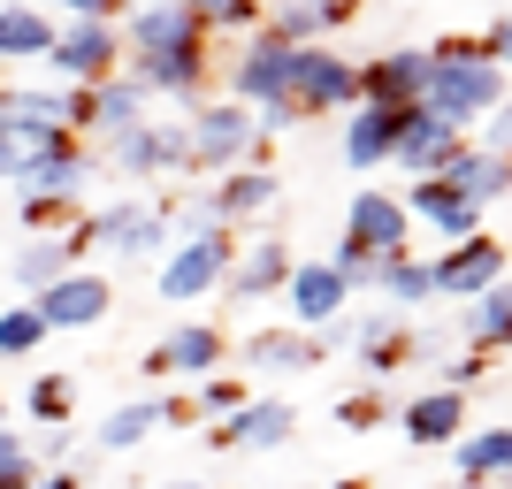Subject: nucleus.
<instances>
[{"label":"nucleus","mask_w":512,"mask_h":489,"mask_svg":"<svg viewBox=\"0 0 512 489\" xmlns=\"http://www.w3.org/2000/svg\"><path fill=\"white\" fill-rule=\"evenodd\" d=\"M421 54H428L421 107L436 115V123H451L459 138H467L482 115H497V107H505V69L482 62V54H474V39H436V46H421Z\"/></svg>","instance_id":"f257e3e1"},{"label":"nucleus","mask_w":512,"mask_h":489,"mask_svg":"<svg viewBox=\"0 0 512 489\" xmlns=\"http://www.w3.org/2000/svg\"><path fill=\"white\" fill-rule=\"evenodd\" d=\"M115 0H69L62 8V23H54V46H46L39 62H46V77L62 92H92V85H107L115 77V62H123V39H115Z\"/></svg>","instance_id":"f03ea898"},{"label":"nucleus","mask_w":512,"mask_h":489,"mask_svg":"<svg viewBox=\"0 0 512 489\" xmlns=\"http://www.w3.org/2000/svg\"><path fill=\"white\" fill-rule=\"evenodd\" d=\"M92 176H100V161H92V146L85 138H62V146L46 153L39 169L31 176H16V207H23V222H31V230L46 237V222H54V230H62L69 214H77V199L92 192Z\"/></svg>","instance_id":"7ed1b4c3"},{"label":"nucleus","mask_w":512,"mask_h":489,"mask_svg":"<svg viewBox=\"0 0 512 489\" xmlns=\"http://www.w3.org/2000/svg\"><path fill=\"white\" fill-rule=\"evenodd\" d=\"M237 260V230H207V237H184V245H169V253L153 260V291L169 298V306H192V298L222 291V276H230Z\"/></svg>","instance_id":"20e7f679"},{"label":"nucleus","mask_w":512,"mask_h":489,"mask_svg":"<svg viewBox=\"0 0 512 489\" xmlns=\"http://www.w3.org/2000/svg\"><path fill=\"white\" fill-rule=\"evenodd\" d=\"M92 161H107L115 176H130V184H153V176H192V138H184V123H138L123 130V138H107Z\"/></svg>","instance_id":"39448f33"},{"label":"nucleus","mask_w":512,"mask_h":489,"mask_svg":"<svg viewBox=\"0 0 512 489\" xmlns=\"http://www.w3.org/2000/svg\"><path fill=\"white\" fill-rule=\"evenodd\" d=\"M291 100V46L260 23V31H245L237 39V62H230V107H245V115H260V107H283Z\"/></svg>","instance_id":"423d86ee"},{"label":"nucleus","mask_w":512,"mask_h":489,"mask_svg":"<svg viewBox=\"0 0 512 489\" xmlns=\"http://www.w3.org/2000/svg\"><path fill=\"white\" fill-rule=\"evenodd\" d=\"M184 138H192V169H207V176H230V169H245L253 161V115L245 107H230V100H199L192 115H184Z\"/></svg>","instance_id":"0eeeda50"},{"label":"nucleus","mask_w":512,"mask_h":489,"mask_svg":"<svg viewBox=\"0 0 512 489\" xmlns=\"http://www.w3.org/2000/svg\"><path fill=\"white\" fill-rule=\"evenodd\" d=\"M344 352L360 360L367 383H383V390H390V383H398V367L428 360V337L413 329L406 314H390V306H383V314H360V321H352V344H344Z\"/></svg>","instance_id":"6e6552de"},{"label":"nucleus","mask_w":512,"mask_h":489,"mask_svg":"<svg viewBox=\"0 0 512 489\" xmlns=\"http://www.w3.org/2000/svg\"><path fill=\"white\" fill-rule=\"evenodd\" d=\"M85 222H92V253H107L115 268L169 253V222H161V207H146V199H115V207L85 214Z\"/></svg>","instance_id":"1a4fd4ad"},{"label":"nucleus","mask_w":512,"mask_h":489,"mask_svg":"<svg viewBox=\"0 0 512 489\" xmlns=\"http://www.w3.org/2000/svg\"><path fill=\"white\" fill-rule=\"evenodd\" d=\"M291 107H299V115L360 107V62H344L337 46H299V54H291Z\"/></svg>","instance_id":"9d476101"},{"label":"nucleus","mask_w":512,"mask_h":489,"mask_svg":"<svg viewBox=\"0 0 512 489\" xmlns=\"http://www.w3.org/2000/svg\"><path fill=\"white\" fill-rule=\"evenodd\" d=\"M222 360H230V337L214 329V321H176L169 337L146 352V375L153 383H207V375H222Z\"/></svg>","instance_id":"9b49d317"},{"label":"nucleus","mask_w":512,"mask_h":489,"mask_svg":"<svg viewBox=\"0 0 512 489\" xmlns=\"http://www.w3.org/2000/svg\"><path fill=\"white\" fill-rule=\"evenodd\" d=\"M291 436H299V405L276 398V390H253L230 421H214L207 444H214V451H283Z\"/></svg>","instance_id":"f8f14e48"},{"label":"nucleus","mask_w":512,"mask_h":489,"mask_svg":"<svg viewBox=\"0 0 512 489\" xmlns=\"http://www.w3.org/2000/svg\"><path fill=\"white\" fill-rule=\"evenodd\" d=\"M31 314H39L46 337H54V329H100V321L115 314V283H107L100 268H69L54 291L31 298Z\"/></svg>","instance_id":"ddd939ff"},{"label":"nucleus","mask_w":512,"mask_h":489,"mask_svg":"<svg viewBox=\"0 0 512 489\" xmlns=\"http://www.w3.org/2000/svg\"><path fill=\"white\" fill-rule=\"evenodd\" d=\"M115 39H123L130 62H146V54H176V46H199V8L192 0H153V8H123L115 23Z\"/></svg>","instance_id":"4468645a"},{"label":"nucleus","mask_w":512,"mask_h":489,"mask_svg":"<svg viewBox=\"0 0 512 489\" xmlns=\"http://www.w3.org/2000/svg\"><path fill=\"white\" fill-rule=\"evenodd\" d=\"M406 230H413V214L398 207V192H375V184H360V192H352V207H344V245H360L367 260L406 253Z\"/></svg>","instance_id":"2eb2a0df"},{"label":"nucleus","mask_w":512,"mask_h":489,"mask_svg":"<svg viewBox=\"0 0 512 489\" xmlns=\"http://www.w3.org/2000/svg\"><path fill=\"white\" fill-rule=\"evenodd\" d=\"M276 298H283V314H291V329H306V337H314V329H329V321L352 306V291L337 283V268H329V260H291V276H283Z\"/></svg>","instance_id":"dca6fc26"},{"label":"nucleus","mask_w":512,"mask_h":489,"mask_svg":"<svg viewBox=\"0 0 512 489\" xmlns=\"http://www.w3.org/2000/svg\"><path fill=\"white\" fill-rule=\"evenodd\" d=\"M428 283H436V291H451L459 298V306H467V298H482V291H497V283H505V237H467V245H451L444 260H428Z\"/></svg>","instance_id":"f3484780"},{"label":"nucleus","mask_w":512,"mask_h":489,"mask_svg":"<svg viewBox=\"0 0 512 489\" xmlns=\"http://www.w3.org/2000/svg\"><path fill=\"white\" fill-rule=\"evenodd\" d=\"M207 77H214L207 39H199V46H176V54H146V62H130V85L146 92V100H176V107H199Z\"/></svg>","instance_id":"a211bd4d"},{"label":"nucleus","mask_w":512,"mask_h":489,"mask_svg":"<svg viewBox=\"0 0 512 489\" xmlns=\"http://www.w3.org/2000/svg\"><path fill=\"white\" fill-rule=\"evenodd\" d=\"M237 360H245V375H260V383H299V375H314L321 352L306 329H291V321H276V329H253V337L237 344Z\"/></svg>","instance_id":"6ab92c4d"},{"label":"nucleus","mask_w":512,"mask_h":489,"mask_svg":"<svg viewBox=\"0 0 512 489\" xmlns=\"http://www.w3.org/2000/svg\"><path fill=\"white\" fill-rule=\"evenodd\" d=\"M421 85H428V54L421 46H390L375 62H360V107H421Z\"/></svg>","instance_id":"aec40b11"},{"label":"nucleus","mask_w":512,"mask_h":489,"mask_svg":"<svg viewBox=\"0 0 512 489\" xmlns=\"http://www.w3.org/2000/svg\"><path fill=\"white\" fill-rule=\"evenodd\" d=\"M459 146H467V138H459L451 123H436L428 107H406V123H398V146H390V161H398V169L421 184V176H444Z\"/></svg>","instance_id":"412c9836"},{"label":"nucleus","mask_w":512,"mask_h":489,"mask_svg":"<svg viewBox=\"0 0 512 489\" xmlns=\"http://www.w3.org/2000/svg\"><path fill=\"white\" fill-rule=\"evenodd\" d=\"M283 276H291V245H283V237H253V245H237L222 291H230L237 306H260V298L283 291Z\"/></svg>","instance_id":"4be33fe9"},{"label":"nucleus","mask_w":512,"mask_h":489,"mask_svg":"<svg viewBox=\"0 0 512 489\" xmlns=\"http://www.w3.org/2000/svg\"><path fill=\"white\" fill-rule=\"evenodd\" d=\"M398 428H406V444H421V451L459 444V436H467V398H451V390H413V398H398Z\"/></svg>","instance_id":"5701e85b"},{"label":"nucleus","mask_w":512,"mask_h":489,"mask_svg":"<svg viewBox=\"0 0 512 489\" xmlns=\"http://www.w3.org/2000/svg\"><path fill=\"white\" fill-rule=\"evenodd\" d=\"M260 23L299 54V46H321L329 31H344V23H360V8H352V0H283V8H268Z\"/></svg>","instance_id":"b1692460"},{"label":"nucleus","mask_w":512,"mask_h":489,"mask_svg":"<svg viewBox=\"0 0 512 489\" xmlns=\"http://www.w3.org/2000/svg\"><path fill=\"white\" fill-rule=\"evenodd\" d=\"M276 169H230V176H214V192H207V214L222 222V230H237V222H253V214L276 207Z\"/></svg>","instance_id":"393cba45"},{"label":"nucleus","mask_w":512,"mask_h":489,"mask_svg":"<svg viewBox=\"0 0 512 489\" xmlns=\"http://www.w3.org/2000/svg\"><path fill=\"white\" fill-rule=\"evenodd\" d=\"M444 184H451L459 199H467V207H497V199L512 192V161H505V153H490V146H474V138H467V146L451 153Z\"/></svg>","instance_id":"a878e982"},{"label":"nucleus","mask_w":512,"mask_h":489,"mask_svg":"<svg viewBox=\"0 0 512 489\" xmlns=\"http://www.w3.org/2000/svg\"><path fill=\"white\" fill-rule=\"evenodd\" d=\"M406 214H421V222H436V230L451 237V245H467V237H482V207H467V199L451 192L444 176H421L406 199H398Z\"/></svg>","instance_id":"bb28decb"},{"label":"nucleus","mask_w":512,"mask_h":489,"mask_svg":"<svg viewBox=\"0 0 512 489\" xmlns=\"http://www.w3.org/2000/svg\"><path fill=\"white\" fill-rule=\"evenodd\" d=\"M146 107H153V100L130 85V77H107V85L85 92V138H100V146H107V138H123V130L146 123Z\"/></svg>","instance_id":"cd10ccee"},{"label":"nucleus","mask_w":512,"mask_h":489,"mask_svg":"<svg viewBox=\"0 0 512 489\" xmlns=\"http://www.w3.org/2000/svg\"><path fill=\"white\" fill-rule=\"evenodd\" d=\"M398 107H352V123H344V169L367 176V169H383L390 146H398Z\"/></svg>","instance_id":"c85d7f7f"},{"label":"nucleus","mask_w":512,"mask_h":489,"mask_svg":"<svg viewBox=\"0 0 512 489\" xmlns=\"http://www.w3.org/2000/svg\"><path fill=\"white\" fill-rule=\"evenodd\" d=\"M451 459H459V482L505 489V467H512V428H505V421H490V428H467V436L451 444Z\"/></svg>","instance_id":"c756f323"},{"label":"nucleus","mask_w":512,"mask_h":489,"mask_svg":"<svg viewBox=\"0 0 512 489\" xmlns=\"http://www.w3.org/2000/svg\"><path fill=\"white\" fill-rule=\"evenodd\" d=\"M459 337H467V352H482V360H497L512 337V291L497 283V291L467 298V314H459Z\"/></svg>","instance_id":"7c9ffc66"},{"label":"nucleus","mask_w":512,"mask_h":489,"mask_svg":"<svg viewBox=\"0 0 512 489\" xmlns=\"http://www.w3.org/2000/svg\"><path fill=\"white\" fill-rule=\"evenodd\" d=\"M69 268H77V260H69L62 230H54V237H31V245H23V253L8 260V276H16V291H31V298H39V291H54V283H62Z\"/></svg>","instance_id":"2f4dec72"},{"label":"nucleus","mask_w":512,"mask_h":489,"mask_svg":"<svg viewBox=\"0 0 512 489\" xmlns=\"http://www.w3.org/2000/svg\"><path fill=\"white\" fill-rule=\"evenodd\" d=\"M69 130H39V123H0V184H16L46 161V153L62 146Z\"/></svg>","instance_id":"473e14b6"},{"label":"nucleus","mask_w":512,"mask_h":489,"mask_svg":"<svg viewBox=\"0 0 512 489\" xmlns=\"http://www.w3.org/2000/svg\"><path fill=\"white\" fill-rule=\"evenodd\" d=\"M375 291L390 298V314H406V306H428V298H436V283H428V260L390 253V260H375Z\"/></svg>","instance_id":"72a5a7b5"},{"label":"nucleus","mask_w":512,"mask_h":489,"mask_svg":"<svg viewBox=\"0 0 512 489\" xmlns=\"http://www.w3.org/2000/svg\"><path fill=\"white\" fill-rule=\"evenodd\" d=\"M46 46H54L46 8H0V62H39Z\"/></svg>","instance_id":"f704fd0d"},{"label":"nucleus","mask_w":512,"mask_h":489,"mask_svg":"<svg viewBox=\"0 0 512 489\" xmlns=\"http://www.w3.org/2000/svg\"><path fill=\"white\" fill-rule=\"evenodd\" d=\"M153 428H161V398H130V405H115V413L92 428V444L100 451H138Z\"/></svg>","instance_id":"c9c22d12"},{"label":"nucleus","mask_w":512,"mask_h":489,"mask_svg":"<svg viewBox=\"0 0 512 489\" xmlns=\"http://www.w3.org/2000/svg\"><path fill=\"white\" fill-rule=\"evenodd\" d=\"M390 413H398V390H383V383H367V390H352V398H337V428H352V436L383 428Z\"/></svg>","instance_id":"e433bc0d"},{"label":"nucleus","mask_w":512,"mask_h":489,"mask_svg":"<svg viewBox=\"0 0 512 489\" xmlns=\"http://www.w3.org/2000/svg\"><path fill=\"white\" fill-rule=\"evenodd\" d=\"M46 344V329H39V314H31V298L23 306H0V360H31Z\"/></svg>","instance_id":"4c0bfd02"},{"label":"nucleus","mask_w":512,"mask_h":489,"mask_svg":"<svg viewBox=\"0 0 512 489\" xmlns=\"http://www.w3.org/2000/svg\"><path fill=\"white\" fill-rule=\"evenodd\" d=\"M245 398H253V383H230V375H207V383L192 390V413H199V421H230V413H237Z\"/></svg>","instance_id":"58836bf2"},{"label":"nucleus","mask_w":512,"mask_h":489,"mask_svg":"<svg viewBox=\"0 0 512 489\" xmlns=\"http://www.w3.org/2000/svg\"><path fill=\"white\" fill-rule=\"evenodd\" d=\"M69 398H77V383H69V375H39V383H31V421H46V428H69Z\"/></svg>","instance_id":"ea45409f"},{"label":"nucleus","mask_w":512,"mask_h":489,"mask_svg":"<svg viewBox=\"0 0 512 489\" xmlns=\"http://www.w3.org/2000/svg\"><path fill=\"white\" fill-rule=\"evenodd\" d=\"M260 0H207L199 8V31H230V39H245V31H260Z\"/></svg>","instance_id":"a19ab883"},{"label":"nucleus","mask_w":512,"mask_h":489,"mask_svg":"<svg viewBox=\"0 0 512 489\" xmlns=\"http://www.w3.org/2000/svg\"><path fill=\"white\" fill-rule=\"evenodd\" d=\"M31 474H39V459H31V444L0 428V489H23V482H31Z\"/></svg>","instance_id":"79ce46f5"},{"label":"nucleus","mask_w":512,"mask_h":489,"mask_svg":"<svg viewBox=\"0 0 512 489\" xmlns=\"http://www.w3.org/2000/svg\"><path fill=\"white\" fill-rule=\"evenodd\" d=\"M490 375H497V360H482V352H459V360L444 367V383H436V390H451V398H467V390H474V383H490Z\"/></svg>","instance_id":"37998d69"},{"label":"nucleus","mask_w":512,"mask_h":489,"mask_svg":"<svg viewBox=\"0 0 512 489\" xmlns=\"http://www.w3.org/2000/svg\"><path fill=\"white\" fill-rule=\"evenodd\" d=\"M329 268H337L344 291H367V283H375V260H367L360 245H337V253H329Z\"/></svg>","instance_id":"c03bdc74"},{"label":"nucleus","mask_w":512,"mask_h":489,"mask_svg":"<svg viewBox=\"0 0 512 489\" xmlns=\"http://www.w3.org/2000/svg\"><path fill=\"white\" fill-rule=\"evenodd\" d=\"M23 489H85V482H77V467H54V474H31Z\"/></svg>","instance_id":"a18cd8bd"},{"label":"nucleus","mask_w":512,"mask_h":489,"mask_svg":"<svg viewBox=\"0 0 512 489\" xmlns=\"http://www.w3.org/2000/svg\"><path fill=\"white\" fill-rule=\"evenodd\" d=\"M161 489H207V482H161Z\"/></svg>","instance_id":"49530a36"},{"label":"nucleus","mask_w":512,"mask_h":489,"mask_svg":"<svg viewBox=\"0 0 512 489\" xmlns=\"http://www.w3.org/2000/svg\"><path fill=\"white\" fill-rule=\"evenodd\" d=\"M329 489H367V482H329Z\"/></svg>","instance_id":"de8ad7c7"},{"label":"nucleus","mask_w":512,"mask_h":489,"mask_svg":"<svg viewBox=\"0 0 512 489\" xmlns=\"http://www.w3.org/2000/svg\"><path fill=\"white\" fill-rule=\"evenodd\" d=\"M451 489H482V482H451Z\"/></svg>","instance_id":"09e8293b"},{"label":"nucleus","mask_w":512,"mask_h":489,"mask_svg":"<svg viewBox=\"0 0 512 489\" xmlns=\"http://www.w3.org/2000/svg\"><path fill=\"white\" fill-rule=\"evenodd\" d=\"M0 421H8V405H0Z\"/></svg>","instance_id":"8fccbe9b"}]
</instances>
